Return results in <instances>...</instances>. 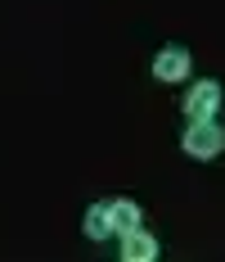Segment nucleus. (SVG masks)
<instances>
[{"label": "nucleus", "mask_w": 225, "mask_h": 262, "mask_svg": "<svg viewBox=\"0 0 225 262\" xmlns=\"http://www.w3.org/2000/svg\"><path fill=\"white\" fill-rule=\"evenodd\" d=\"M185 149H189V154H198V158L216 154V149H221V131L212 127V122H198V127L185 136Z\"/></svg>", "instance_id": "f257e3e1"}, {"label": "nucleus", "mask_w": 225, "mask_h": 262, "mask_svg": "<svg viewBox=\"0 0 225 262\" xmlns=\"http://www.w3.org/2000/svg\"><path fill=\"white\" fill-rule=\"evenodd\" d=\"M185 68H189L185 50H162V54H158V63H153V73H158L162 81H176V77H185Z\"/></svg>", "instance_id": "f03ea898"}, {"label": "nucleus", "mask_w": 225, "mask_h": 262, "mask_svg": "<svg viewBox=\"0 0 225 262\" xmlns=\"http://www.w3.org/2000/svg\"><path fill=\"white\" fill-rule=\"evenodd\" d=\"M216 95H221V91H216V86H212V81H203V86H194V95H189V118H207V113H212V108H216Z\"/></svg>", "instance_id": "7ed1b4c3"}, {"label": "nucleus", "mask_w": 225, "mask_h": 262, "mask_svg": "<svg viewBox=\"0 0 225 262\" xmlns=\"http://www.w3.org/2000/svg\"><path fill=\"white\" fill-rule=\"evenodd\" d=\"M126 258L131 262H149L153 258V239L140 235V231H131V239H126Z\"/></svg>", "instance_id": "20e7f679"}, {"label": "nucleus", "mask_w": 225, "mask_h": 262, "mask_svg": "<svg viewBox=\"0 0 225 262\" xmlns=\"http://www.w3.org/2000/svg\"><path fill=\"white\" fill-rule=\"evenodd\" d=\"M108 222H113L117 231H135V208H131V204H113V208H108Z\"/></svg>", "instance_id": "39448f33"}, {"label": "nucleus", "mask_w": 225, "mask_h": 262, "mask_svg": "<svg viewBox=\"0 0 225 262\" xmlns=\"http://www.w3.org/2000/svg\"><path fill=\"white\" fill-rule=\"evenodd\" d=\"M108 226H113V222H108V212H90V217H86V231H90V235H104V231H108Z\"/></svg>", "instance_id": "423d86ee"}, {"label": "nucleus", "mask_w": 225, "mask_h": 262, "mask_svg": "<svg viewBox=\"0 0 225 262\" xmlns=\"http://www.w3.org/2000/svg\"><path fill=\"white\" fill-rule=\"evenodd\" d=\"M126 262H131V258H126Z\"/></svg>", "instance_id": "0eeeda50"}]
</instances>
